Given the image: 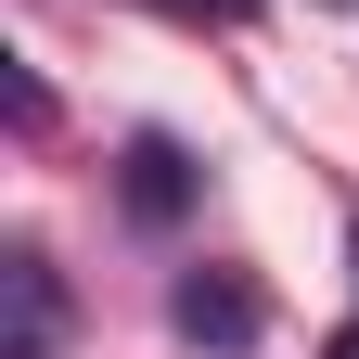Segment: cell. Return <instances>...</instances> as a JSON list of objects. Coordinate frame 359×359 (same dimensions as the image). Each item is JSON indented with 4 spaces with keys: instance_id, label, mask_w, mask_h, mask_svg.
<instances>
[{
    "instance_id": "obj_1",
    "label": "cell",
    "mask_w": 359,
    "mask_h": 359,
    "mask_svg": "<svg viewBox=\"0 0 359 359\" xmlns=\"http://www.w3.org/2000/svg\"><path fill=\"white\" fill-rule=\"evenodd\" d=\"M65 346V269L39 244H0V359H52Z\"/></svg>"
},
{
    "instance_id": "obj_2",
    "label": "cell",
    "mask_w": 359,
    "mask_h": 359,
    "mask_svg": "<svg viewBox=\"0 0 359 359\" xmlns=\"http://www.w3.org/2000/svg\"><path fill=\"white\" fill-rule=\"evenodd\" d=\"M180 334H193V346H218V359H244L257 346V283H244V269H180Z\"/></svg>"
},
{
    "instance_id": "obj_3",
    "label": "cell",
    "mask_w": 359,
    "mask_h": 359,
    "mask_svg": "<svg viewBox=\"0 0 359 359\" xmlns=\"http://www.w3.org/2000/svg\"><path fill=\"white\" fill-rule=\"evenodd\" d=\"M116 167H128V180H116V193H128V218H154V231H167L180 205H193V154H180L167 128H142V142H128Z\"/></svg>"
},
{
    "instance_id": "obj_4",
    "label": "cell",
    "mask_w": 359,
    "mask_h": 359,
    "mask_svg": "<svg viewBox=\"0 0 359 359\" xmlns=\"http://www.w3.org/2000/svg\"><path fill=\"white\" fill-rule=\"evenodd\" d=\"M167 13H218V26H244V0H167Z\"/></svg>"
},
{
    "instance_id": "obj_5",
    "label": "cell",
    "mask_w": 359,
    "mask_h": 359,
    "mask_svg": "<svg viewBox=\"0 0 359 359\" xmlns=\"http://www.w3.org/2000/svg\"><path fill=\"white\" fill-rule=\"evenodd\" d=\"M321 359H359V321H346V334H334V346H321Z\"/></svg>"
},
{
    "instance_id": "obj_6",
    "label": "cell",
    "mask_w": 359,
    "mask_h": 359,
    "mask_svg": "<svg viewBox=\"0 0 359 359\" xmlns=\"http://www.w3.org/2000/svg\"><path fill=\"white\" fill-rule=\"evenodd\" d=\"M346 257H359V231H346Z\"/></svg>"
}]
</instances>
